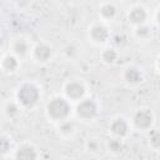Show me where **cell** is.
Instances as JSON below:
<instances>
[{
    "mask_svg": "<svg viewBox=\"0 0 160 160\" xmlns=\"http://www.w3.org/2000/svg\"><path fill=\"white\" fill-rule=\"evenodd\" d=\"M10 48H11V54H14L19 59L26 58L31 51V46H30L29 41L24 38H18V39L12 40Z\"/></svg>",
    "mask_w": 160,
    "mask_h": 160,
    "instance_id": "cell-12",
    "label": "cell"
},
{
    "mask_svg": "<svg viewBox=\"0 0 160 160\" xmlns=\"http://www.w3.org/2000/svg\"><path fill=\"white\" fill-rule=\"evenodd\" d=\"M106 148H108V150H109L111 154H115V155L122 152V150H124V142H122V139L111 136V138L106 141Z\"/></svg>",
    "mask_w": 160,
    "mask_h": 160,
    "instance_id": "cell-19",
    "label": "cell"
},
{
    "mask_svg": "<svg viewBox=\"0 0 160 160\" xmlns=\"http://www.w3.org/2000/svg\"><path fill=\"white\" fill-rule=\"evenodd\" d=\"M85 150L89 154H91V155H96V154L101 152L102 145H101V142H100L99 139H96V138H89L86 140V142H85Z\"/></svg>",
    "mask_w": 160,
    "mask_h": 160,
    "instance_id": "cell-20",
    "label": "cell"
},
{
    "mask_svg": "<svg viewBox=\"0 0 160 160\" xmlns=\"http://www.w3.org/2000/svg\"><path fill=\"white\" fill-rule=\"evenodd\" d=\"M130 122L122 118V116H118L115 119H112L109 124V132L111 134V136H115V138H120V139H124L129 131H130Z\"/></svg>",
    "mask_w": 160,
    "mask_h": 160,
    "instance_id": "cell-8",
    "label": "cell"
},
{
    "mask_svg": "<svg viewBox=\"0 0 160 160\" xmlns=\"http://www.w3.org/2000/svg\"><path fill=\"white\" fill-rule=\"evenodd\" d=\"M38 158H39V154L36 149L29 142H24L19 145L14 151V159H18V160H34Z\"/></svg>",
    "mask_w": 160,
    "mask_h": 160,
    "instance_id": "cell-11",
    "label": "cell"
},
{
    "mask_svg": "<svg viewBox=\"0 0 160 160\" xmlns=\"http://www.w3.org/2000/svg\"><path fill=\"white\" fill-rule=\"evenodd\" d=\"M88 38L89 40L95 45H102L110 40V31L108 26L102 22H95L92 24L88 30Z\"/></svg>",
    "mask_w": 160,
    "mask_h": 160,
    "instance_id": "cell-6",
    "label": "cell"
},
{
    "mask_svg": "<svg viewBox=\"0 0 160 160\" xmlns=\"http://www.w3.org/2000/svg\"><path fill=\"white\" fill-rule=\"evenodd\" d=\"M10 150H11V139L8 135L0 132V158L5 156Z\"/></svg>",
    "mask_w": 160,
    "mask_h": 160,
    "instance_id": "cell-21",
    "label": "cell"
},
{
    "mask_svg": "<svg viewBox=\"0 0 160 160\" xmlns=\"http://www.w3.org/2000/svg\"><path fill=\"white\" fill-rule=\"evenodd\" d=\"M20 68V59L16 58L14 54H6L2 56L0 62V69L6 74H14Z\"/></svg>",
    "mask_w": 160,
    "mask_h": 160,
    "instance_id": "cell-13",
    "label": "cell"
},
{
    "mask_svg": "<svg viewBox=\"0 0 160 160\" xmlns=\"http://www.w3.org/2000/svg\"><path fill=\"white\" fill-rule=\"evenodd\" d=\"M78 52H79V48H78L74 42H68V44L64 46V49H62L64 56H65L66 59H69V60L75 59V58L78 56Z\"/></svg>",
    "mask_w": 160,
    "mask_h": 160,
    "instance_id": "cell-22",
    "label": "cell"
},
{
    "mask_svg": "<svg viewBox=\"0 0 160 160\" xmlns=\"http://www.w3.org/2000/svg\"><path fill=\"white\" fill-rule=\"evenodd\" d=\"M118 58H119V52H118V50L115 48H105L101 51V54H100L101 61L104 64H106V65L115 64L116 60H118Z\"/></svg>",
    "mask_w": 160,
    "mask_h": 160,
    "instance_id": "cell-17",
    "label": "cell"
},
{
    "mask_svg": "<svg viewBox=\"0 0 160 160\" xmlns=\"http://www.w3.org/2000/svg\"><path fill=\"white\" fill-rule=\"evenodd\" d=\"M122 80L130 86H136L144 81V75L138 66L129 65L122 71Z\"/></svg>",
    "mask_w": 160,
    "mask_h": 160,
    "instance_id": "cell-10",
    "label": "cell"
},
{
    "mask_svg": "<svg viewBox=\"0 0 160 160\" xmlns=\"http://www.w3.org/2000/svg\"><path fill=\"white\" fill-rule=\"evenodd\" d=\"M60 1H62V2H66V1H69V0H60Z\"/></svg>",
    "mask_w": 160,
    "mask_h": 160,
    "instance_id": "cell-25",
    "label": "cell"
},
{
    "mask_svg": "<svg viewBox=\"0 0 160 160\" xmlns=\"http://www.w3.org/2000/svg\"><path fill=\"white\" fill-rule=\"evenodd\" d=\"M148 18H149V14H148L146 9L144 6H140V5L132 6L126 14V19H128L129 24H131L134 28L142 25V24H146Z\"/></svg>",
    "mask_w": 160,
    "mask_h": 160,
    "instance_id": "cell-9",
    "label": "cell"
},
{
    "mask_svg": "<svg viewBox=\"0 0 160 160\" xmlns=\"http://www.w3.org/2000/svg\"><path fill=\"white\" fill-rule=\"evenodd\" d=\"M71 112H72L71 101H69L65 96H60V95L51 98L45 106V114L48 119H50L54 122H59L65 119H69Z\"/></svg>",
    "mask_w": 160,
    "mask_h": 160,
    "instance_id": "cell-1",
    "label": "cell"
},
{
    "mask_svg": "<svg viewBox=\"0 0 160 160\" xmlns=\"http://www.w3.org/2000/svg\"><path fill=\"white\" fill-rule=\"evenodd\" d=\"M2 56H4V55H2L1 52H0V62H1V59H2Z\"/></svg>",
    "mask_w": 160,
    "mask_h": 160,
    "instance_id": "cell-24",
    "label": "cell"
},
{
    "mask_svg": "<svg viewBox=\"0 0 160 160\" xmlns=\"http://www.w3.org/2000/svg\"><path fill=\"white\" fill-rule=\"evenodd\" d=\"M62 92H64V96L69 101L76 102L86 96V86L79 79H69L64 84Z\"/></svg>",
    "mask_w": 160,
    "mask_h": 160,
    "instance_id": "cell-5",
    "label": "cell"
},
{
    "mask_svg": "<svg viewBox=\"0 0 160 160\" xmlns=\"http://www.w3.org/2000/svg\"><path fill=\"white\" fill-rule=\"evenodd\" d=\"M74 112L78 119L82 121H92L96 119L99 114V105L92 98H82L81 100L76 101L74 108Z\"/></svg>",
    "mask_w": 160,
    "mask_h": 160,
    "instance_id": "cell-3",
    "label": "cell"
},
{
    "mask_svg": "<svg viewBox=\"0 0 160 160\" xmlns=\"http://www.w3.org/2000/svg\"><path fill=\"white\" fill-rule=\"evenodd\" d=\"M41 98V91L38 85L30 81L20 84L15 91V100L19 102L21 109H32L38 105Z\"/></svg>",
    "mask_w": 160,
    "mask_h": 160,
    "instance_id": "cell-2",
    "label": "cell"
},
{
    "mask_svg": "<svg viewBox=\"0 0 160 160\" xmlns=\"http://www.w3.org/2000/svg\"><path fill=\"white\" fill-rule=\"evenodd\" d=\"M150 144L154 149H158L160 145V134L158 130H152V128L150 129Z\"/></svg>",
    "mask_w": 160,
    "mask_h": 160,
    "instance_id": "cell-23",
    "label": "cell"
},
{
    "mask_svg": "<svg viewBox=\"0 0 160 160\" xmlns=\"http://www.w3.org/2000/svg\"><path fill=\"white\" fill-rule=\"evenodd\" d=\"M98 12L102 21H112L118 15V8L112 2H102Z\"/></svg>",
    "mask_w": 160,
    "mask_h": 160,
    "instance_id": "cell-14",
    "label": "cell"
},
{
    "mask_svg": "<svg viewBox=\"0 0 160 160\" xmlns=\"http://www.w3.org/2000/svg\"><path fill=\"white\" fill-rule=\"evenodd\" d=\"M21 106L19 105V102L16 100H11V101H6L5 105H4V114L8 119L10 120H14L16 119L19 115H20V111H21Z\"/></svg>",
    "mask_w": 160,
    "mask_h": 160,
    "instance_id": "cell-16",
    "label": "cell"
},
{
    "mask_svg": "<svg viewBox=\"0 0 160 160\" xmlns=\"http://www.w3.org/2000/svg\"><path fill=\"white\" fill-rule=\"evenodd\" d=\"M154 120V114L149 108H139L134 111L130 120V125L139 131H148L152 128Z\"/></svg>",
    "mask_w": 160,
    "mask_h": 160,
    "instance_id": "cell-4",
    "label": "cell"
},
{
    "mask_svg": "<svg viewBox=\"0 0 160 160\" xmlns=\"http://www.w3.org/2000/svg\"><path fill=\"white\" fill-rule=\"evenodd\" d=\"M151 28L146 24H142V25H139V26H135L134 28V36L138 39V40H141V41H146L151 38Z\"/></svg>",
    "mask_w": 160,
    "mask_h": 160,
    "instance_id": "cell-18",
    "label": "cell"
},
{
    "mask_svg": "<svg viewBox=\"0 0 160 160\" xmlns=\"http://www.w3.org/2000/svg\"><path fill=\"white\" fill-rule=\"evenodd\" d=\"M56 124H58V126H56L58 134H59L61 138L68 139V138H71V136L75 134L76 128H75V124H74L70 119H65V120L59 121V122H56Z\"/></svg>",
    "mask_w": 160,
    "mask_h": 160,
    "instance_id": "cell-15",
    "label": "cell"
},
{
    "mask_svg": "<svg viewBox=\"0 0 160 160\" xmlns=\"http://www.w3.org/2000/svg\"><path fill=\"white\" fill-rule=\"evenodd\" d=\"M31 56L32 59L39 62V64H46L51 60L52 58V48L44 42V41H40V42H36L32 48H31Z\"/></svg>",
    "mask_w": 160,
    "mask_h": 160,
    "instance_id": "cell-7",
    "label": "cell"
}]
</instances>
